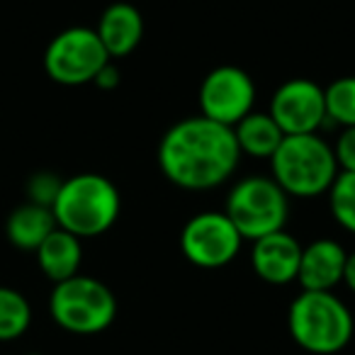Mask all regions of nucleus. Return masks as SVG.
I'll use <instances>...</instances> for the list:
<instances>
[{"label": "nucleus", "mask_w": 355, "mask_h": 355, "mask_svg": "<svg viewBox=\"0 0 355 355\" xmlns=\"http://www.w3.org/2000/svg\"><path fill=\"white\" fill-rule=\"evenodd\" d=\"M241 161L234 129L205 114L175 122L158 144V166L183 190H212L227 183Z\"/></svg>", "instance_id": "f257e3e1"}, {"label": "nucleus", "mask_w": 355, "mask_h": 355, "mask_svg": "<svg viewBox=\"0 0 355 355\" xmlns=\"http://www.w3.org/2000/svg\"><path fill=\"white\" fill-rule=\"evenodd\" d=\"M119 209L122 198L117 185L100 173H78L66 178L51 205L56 227L78 239L105 234L117 222Z\"/></svg>", "instance_id": "f03ea898"}, {"label": "nucleus", "mask_w": 355, "mask_h": 355, "mask_svg": "<svg viewBox=\"0 0 355 355\" xmlns=\"http://www.w3.org/2000/svg\"><path fill=\"white\" fill-rule=\"evenodd\" d=\"M287 329L302 350L314 355L340 353L355 334V321L334 292L302 290L287 311Z\"/></svg>", "instance_id": "7ed1b4c3"}, {"label": "nucleus", "mask_w": 355, "mask_h": 355, "mask_svg": "<svg viewBox=\"0 0 355 355\" xmlns=\"http://www.w3.org/2000/svg\"><path fill=\"white\" fill-rule=\"evenodd\" d=\"M268 161L270 178L287 198H319L338 175L334 148L319 134L285 137Z\"/></svg>", "instance_id": "20e7f679"}, {"label": "nucleus", "mask_w": 355, "mask_h": 355, "mask_svg": "<svg viewBox=\"0 0 355 355\" xmlns=\"http://www.w3.org/2000/svg\"><path fill=\"white\" fill-rule=\"evenodd\" d=\"M49 314L69 334L93 336L110 329L117 316V300L105 282L78 272L54 285L49 297Z\"/></svg>", "instance_id": "39448f33"}, {"label": "nucleus", "mask_w": 355, "mask_h": 355, "mask_svg": "<svg viewBox=\"0 0 355 355\" xmlns=\"http://www.w3.org/2000/svg\"><path fill=\"white\" fill-rule=\"evenodd\" d=\"M224 212L243 241H256L285 229L290 198L270 175H246L232 188Z\"/></svg>", "instance_id": "423d86ee"}, {"label": "nucleus", "mask_w": 355, "mask_h": 355, "mask_svg": "<svg viewBox=\"0 0 355 355\" xmlns=\"http://www.w3.org/2000/svg\"><path fill=\"white\" fill-rule=\"evenodd\" d=\"M110 59L98 32L90 27H69L49 42L44 51V71L59 85L93 83Z\"/></svg>", "instance_id": "0eeeda50"}, {"label": "nucleus", "mask_w": 355, "mask_h": 355, "mask_svg": "<svg viewBox=\"0 0 355 355\" xmlns=\"http://www.w3.org/2000/svg\"><path fill=\"white\" fill-rule=\"evenodd\" d=\"M241 234L227 217V212H214V209L190 217L180 232L183 256L205 270L229 266L241 251Z\"/></svg>", "instance_id": "6e6552de"}, {"label": "nucleus", "mask_w": 355, "mask_h": 355, "mask_svg": "<svg viewBox=\"0 0 355 355\" xmlns=\"http://www.w3.org/2000/svg\"><path fill=\"white\" fill-rule=\"evenodd\" d=\"M256 85L243 69L224 64L212 69L200 85V110L207 119L234 127L239 119L253 112Z\"/></svg>", "instance_id": "1a4fd4ad"}, {"label": "nucleus", "mask_w": 355, "mask_h": 355, "mask_svg": "<svg viewBox=\"0 0 355 355\" xmlns=\"http://www.w3.org/2000/svg\"><path fill=\"white\" fill-rule=\"evenodd\" d=\"M270 117L277 122L285 137L295 134H316L326 122V98L324 88L309 78L285 80L272 93Z\"/></svg>", "instance_id": "9d476101"}, {"label": "nucleus", "mask_w": 355, "mask_h": 355, "mask_svg": "<svg viewBox=\"0 0 355 355\" xmlns=\"http://www.w3.org/2000/svg\"><path fill=\"white\" fill-rule=\"evenodd\" d=\"M253 272L268 285H290L297 280L302 258V243L285 229L251 241Z\"/></svg>", "instance_id": "9b49d317"}, {"label": "nucleus", "mask_w": 355, "mask_h": 355, "mask_svg": "<svg viewBox=\"0 0 355 355\" xmlns=\"http://www.w3.org/2000/svg\"><path fill=\"white\" fill-rule=\"evenodd\" d=\"M345 256H348L345 248L334 239H316L302 246L300 272H297L302 290L334 292V287L343 282Z\"/></svg>", "instance_id": "f8f14e48"}, {"label": "nucleus", "mask_w": 355, "mask_h": 355, "mask_svg": "<svg viewBox=\"0 0 355 355\" xmlns=\"http://www.w3.org/2000/svg\"><path fill=\"white\" fill-rule=\"evenodd\" d=\"M95 32L110 59H124L141 44L144 15L132 3H112L103 10Z\"/></svg>", "instance_id": "ddd939ff"}, {"label": "nucleus", "mask_w": 355, "mask_h": 355, "mask_svg": "<svg viewBox=\"0 0 355 355\" xmlns=\"http://www.w3.org/2000/svg\"><path fill=\"white\" fill-rule=\"evenodd\" d=\"M37 263L40 270L49 277L51 282H64L69 277L78 275L80 263H83V243L78 236L69 234L66 229L56 227L37 248Z\"/></svg>", "instance_id": "4468645a"}, {"label": "nucleus", "mask_w": 355, "mask_h": 355, "mask_svg": "<svg viewBox=\"0 0 355 355\" xmlns=\"http://www.w3.org/2000/svg\"><path fill=\"white\" fill-rule=\"evenodd\" d=\"M56 229V219L51 207H42L35 202H25L12 209L6 222V236L20 251H37L40 243Z\"/></svg>", "instance_id": "2eb2a0df"}, {"label": "nucleus", "mask_w": 355, "mask_h": 355, "mask_svg": "<svg viewBox=\"0 0 355 355\" xmlns=\"http://www.w3.org/2000/svg\"><path fill=\"white\" fill-rule=\"evenodd\" d=\"M232 129L241 156L251 158H270L285 139V134L270 117V112H248Z\"/></svg>", "instance_id": "dca6fc26"}, {"label": "nucleus", "mask_w": 355, "mask_h": 355, "mask_svg": "<svg viewBox=\"0 0 355 355\" xmlns=\"http://www.w3.org/2000/svg\"><path fill=\"white\" fill-rule=\"evenodd\" d=\"M32 324V306L15 287H0V343H10L27 334Z\"/></svg>", "instance_id": "f3484780"}, {"label": "nucleus", "mask_w": 355, "mask_h": 355, "mask_svg": "<svg viewBox=\"0 0 355 355\" xmlns=\"http://www.w3.org/2000/svg\"><path fill=\"white\" fill-rule=\"evenodd\" d=\"M326 119H334L340 127H355V76L336 78L324 88Z\"/></svg>", "instance_id": "a211bd4d"}, {"label": "nucleus", "mask_w": 355, "mask_h": 355, "mask_svg": "<svg viewBox=\"0 0 355 355\" xmlns=\"http://www.w3.org/2000/svg\"><path fill=\"white\" fill-rule=\"evenodd\" d=\"M329 207L336 224L355 234V173L338 171L329 188Z\"/></svg>", "instance_id": "6ab92c4d"}, {"label": "nucleus", "mask_w": 355, "mask_h": 355, "mask_svg": "<svg viewBox=\"0 0 355 355\" xmlns=\"http://www.w3.org/2000/svg\"><path fill=\"white\" fill-rule=\"evenodd\" d=\"M61 180L59 175L49 171H42V173H35V175L27 180V202H35V205H42V207H51L61 190Z\"/></svg>", "instance_id": "aec40b11"}, {"label": "nucleus", "mask_w": 355, "mask_h": 355, "mask_svg": "<svg viewBox=\"0 0 355 355\" xmlns=\"http://www.w3.org/2000/svg\"><path fill=\"white\" fill-rule=\"evenodd\" d=\"M331 148H334L338 171L355 173V127H343L340 137L336 139V144Z\"/></svg>", "instance_id": "412c9836"}, {"label": "nucleus", "mask_w": 355, "mask_h": 355, "mask_svg": "<svg viewBox=\"0 0 355 355\" xmlns=\"http://www.w3.org/2000/svg\"><path fill=\"white\" fill-rule=\"evenodd\" d=\"M98 88H103V90H112V88H117L119 85V69L112 64V61H107V64L100 69V73L95 76V80H93Z\"/></svg>", "instance_id": "4be33fe9"}, {"label": "nucleus", "mask_w": 355, "mask_h": 355, "mask_svg": "<svg viewBox=\"0 0 355 355\" xmlns=\"http://www.w3.org/2000/svg\"><path fill=\"white\" fill-rule=\"evenodd\" d=\"M343 282L350 292H355V251L345 256V268H343Z\"/></svg>", "instance_id": "5701e85b"}, {"label": "nucleus", "mask_w": 355, "mask_h": 355, "mask_svg": "<svg viewBox=\"0 0 355 355\" xmlns=\"http://www.w3.org/2000/svg\"><path fill=\"white\" fill-rule=\"evenodd\" d=\"M27 355H42V353H27Z\"/></svg>", "instance_id": "b1692460"}]
</instances>
